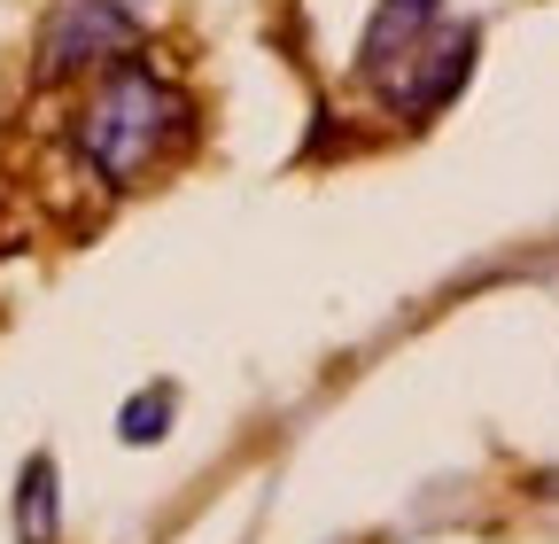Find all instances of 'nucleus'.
Here are the masks:
<instances>
[{
	"mask_svg": "<svg viewBox=\"0 0 559 544\" xmlns=\"http://www.w3.org/2000/svg\"><path fill=\"white\" fill-rule=\"evenodd\" d=\"M187 141H194V102H187V86H171L156 71V55L124 47L117 62L94 71V94L79 109V156L109 187H140Z\"/></svg>",
	"mask_w": 559,
	"mask_h": 544,
	"instance_id": "obj_1",
	"label": "nucleus"
},
{
	"mask_svg": "<svg viewBox=\"0 0 559 544\" xmlns=\"http://www.w3.org/2000/svg\"><path fill=\"white\" fill-rule=\"evenodd\" d=\"M124 47H140V9L132 0H55L47 32H39V86L94 79Z\"/></svg>",
	"mask_w": 559,
	"mask_h": 544,
	"instance_id": "obj_2",
	"label": "nucleus"
},
{
	"mask_svg": "<svg viewBox=\"0 0 559 544\" xmlns=\"http://www.w3.org/2000/svg\"><path fill=\"white\" fill-rule=\"evenodd\" d=\"M436 24H443V0H381L373 24H366V39H358V71L366 79H389L396 62H412V47L428 39Z\"/></svg>",
	"mask_w": 559,
	"mask_h": 544,
	"instance_id": "obj_3",
	"label": "nucleus"
},
{
	"mask_svg": "<svg viewBox=\"0 0 559 544\" xmlns=\"http://www.w3.org/2000/svg\"><path fill=\"white\" fill-rule=\"evenodd\" d=\"M474 47H481V32H474V24L443 32L428 55H419V62H428L419 79H412V71H396V79H404V94H389V102H404V117H436V109H443V102L466 86V71H474Z\"/></svg>",
	"mask_w": 559,
	"mask_h": 544,
	"instance_id": "obj_4",
	"label": "nucleus"
},
{
	"mask_svg": "<svg viewBox=\"0 0 559 544\" xmlns=\"http://www.w3.org/2000/svg\"><path fill=\"white\" fill-rule=\"evenodd\" d=\"M16 536L24 544H55L62 536V506H55V459H24V483H16Z\"/></svg>",
	"mask_w": 559,
	"mask_h": 544,
	"instance_id": "obj_5",
	"label": "nucleus"
},
{
	"mask_svg": "<svg viewBox=\"0 0 559 544\" xmlns=\"http://www.w3.org/2000/svg\"><path fill=\"white\" fill-rule=\"evenodd\" d=\"M171 413H179V389H156V397H132L124 413H117V436H124V444H164Z\"/></svg>",
	"mask_w": 559,
	"mask_h": 544,
	"instance_id": "obj_6",
	"label": "nucleus"
}]
</instances>
